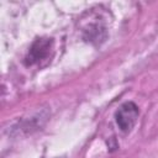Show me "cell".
Listing matches in <instances>:
<instances>
[{"instance_id": "cell-2", "label": "cell", "mask_w": 158, "mask_h": 158, "mask_svg": "<svg viewBox=\"0 0 158 158\" xmlns=\"http://www.w3.org/2000/svg\"><path fill=\"white\" fill-rule=\"evenodd\" d=\"M53 49V42L48 38H38L31 46L27 56H26V64H41L43 60H48Z\"/></svg>"}, {"instance_id": "cell-1", "label": "cell", "mask_w": 158, "mask_h": 158, "mask_svg": "<svg viewBox=\"0 0 158 158\" xmlns=\"http://www.w3.org/2000/svg\"><path fill=\"white\" fill-rule=\"evenodd\" d=\"M138 115H139V110L135 102L128 101L122 104L115 114V118L118 128L125 133L130 132L136 125Z\"/></svg>"}, {"instance_id": "cell-3", "label": "cell", "mask_w": 158, "mask_h": 158, "mask_svg": "<svg viewBox=\"0 0 158 158\" xmlns=\"http://www.w3.org/2000/svg\"><path fill=\"white\" fill-rule=\"evenodd\" d=\"M60 158H63V157H60Z\"/></svg>"}]
</instances>
